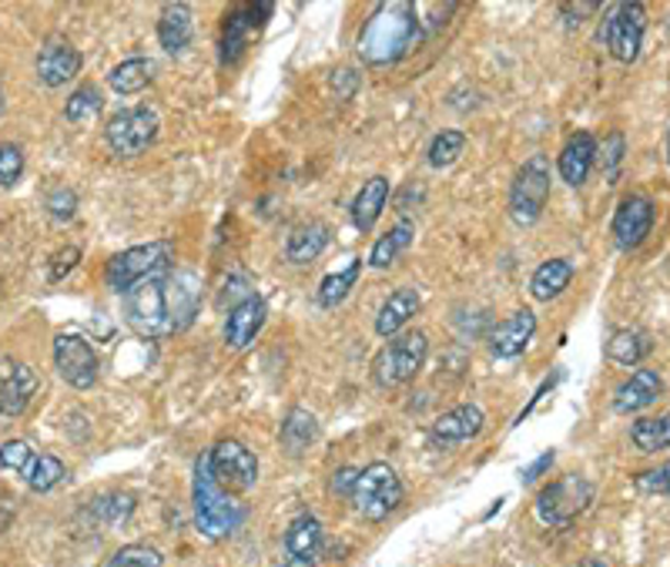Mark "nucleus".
Listing matches in <instances>:
<instances>
[{"mask_svg":"<svg viewBox=\"0 0 670 567\" xmlns=\"http://www.w3.org/2000/svg\"><path fill=\"white\" fill-rule=\"evenodd\" d=\"M125 323L145 339H164L192 326L198 313V279L188 273H164L138 282L122 296Z\"/></svg>","mask_w":670,"mask_h":567,"instance_id":"nucleus-1","label":"nucleus"},{"mask_svg":"<svg viewBox=\"0 0 670 567\" xmlns=\"http://www.w3.org/2000/svg\"><path fill=\"white\" fill-rule=\"evenodd\" d=\"M419 40V11L409 0H385L376 4L359 31V58L369 68H385L403 61Z\"/></svg>","mask_w":670,"mask_h":567,"instance_id":"nucleus-2","label":"nucleus"},{"mask_svg":"<svg viewBox=\"0 0 670 567\" xmlns=\"http://www.w3.org/2000/svg\"><path fill=\"white\" fill-rule=\"evenodd\" d=\"M192 504H195V528L208 541L229 537L242 524V504L232 500V494L221 487L211 474L208 453L195 460V481H192Z\"/></svg>","mask_w":670,"mask_h":567,"instance_id":"nucleus-3","label":"nucleus"},{"mask_svg":"<svg viewBox=\"0 0 670 567\" xmlns=\"http://www.w3.org/2000/svg\"><path fill=\"white\" fill-rule=\"evenodd\" d=\"M426 356H429V336L426 333L413 329V333L393 336L372 359V380L382 390L403 386V383L416 380V373L426 363Z\"/></svg>","mask_w":670,"mask_h":567,"instance_id":"nucleus-4","label":"nucleus"},{"mask_svg":"<svg viewBox=\"0 0 670 567\" xmlns=\"http://www.w3.org/2000/svg\"><path fill=\"white\" fill-rule=\"evenodd\" d=\"M172 259H175V248L172 242H148V245H135V248H125L118 252L115 259L107 263V286L115 289L118 296H125L128 289H135L138 282L145 279H154V276H164L172 269Z\"/></svg>","mask_w":670,"mask_h":567,"instance_id":"nucleus-5","label":"nucleus"},{"mask_svg":"<svg viewBox=\"0 0 670 567\" xmlns=\"http://www.w3.org/2000/svg\"><path fill=\"white\" fill-rule=\"evenodd\" d=\"M403 497L406 490H403L400 474L389 467V463H369L366 471H359V481L349 500L366 521H385L389 513L400 510Z\"/></svg>","mask_w":670,"mask_h":567,"instance_id":"nucleus-6","label":"nucleus"},{"mask_svg":"<svg viewBox=\"0 0 670 567\" xmlns=\"http://www.w3.org/2000/svg\"><path fill=\"white\" fill-rule=\"evenodd\" d=\"M597 487L580 477V474H567L561 481H553L540 490L536 497V518L546 528H570L580 513H587V507L593 504Z\"/></svg>","mask_w":670,"mask_h":567,"instance_id":"nucleus-7","label":"nucleus"},{"mask_svg":"<svg viewBox=\"0 0 670 567\" xmlns=\"http://www.w3.org/2000/svg\"><path fill=\"white\" fill-rule=\"evenodd\" d=\"M0 467L4 471H18L24 477V484L37 494H47L58 484H65L68 467L50 453H37L27 440H8L0 447Z\"/></svg>","mask_w":670,"mask_h":567,"instance_id":"nucleus-8","label":"nucleus"},{"mask_svg":"<svg viewBox=\"0 0 670 567\" xmlns=\"http://www.w3.org/2000/svg\"><path fill=\"white\" fill-rule=\"evenodd\" d=\"M550 201V165L543 154L527 159L510 185V219L517 225H533Z\"/></svg>","mask_w":670,"mask_h":567,"instance_id":"nucleus-9","label":"nucleus"},{"mask_svg":"<svg viewBox=\"0 0 670 567\" xmlns=\"http://www.w3.org/2000/svg\"><path fill=\"white\" fill-rule=\"evenodd\" d=\"M644 31H647V11L637 0H627V4H617L607 21L600 37L607 40V50L621 65H634L640 58V44H644Z\"/></svg>","mask_w":670,"mask_h":567,"instance_id":"nucleus-10","label":"nucleus"},{"mask_svg":"<svg viewBox=\"0 0 670 567\" xmlns=\"http://www.w3.org/2000/svg\"><path fill=\"white\" fill-rule=\"evenodd\" d=\"M272 4L268 0H255V4H235L226 14V24H221V65H239L242 55L249 50V44L258 37V31L265 27V21L272 18Z\"/></svg>","mask_w":670,"mask_h":567,"instance_id":"nucleus-11","label":"nucleus"},{"mask_svg":"<svg viewBox=\"0 0 670 567\" xmlns=\"http://www.w3.org/2000/svg\"><path fill=\"white\" fill-rule=\"evenodd\" d=\"M54 367H58L61 380L74 390H91L101 377V359L94 346L78 333L54 336Z\"/></svg>","mask_w":670,"mask_h":567,"instance_id":"nucleus-12","label":"nucleus"},{"mask_svg":"<svg viewBox=\"0 0 670 567\" xmlns=\"http://www.w3.org/2000/svg\"><path fill=\"white\" fill-rule=\"evenodd\" d=\"M158 138V115L151 108H125L104 128L107 148L122 154V159H135V154L148 151Z\"/></svg>","mask_w":670,"mask_h":567,"instance_id":"nucleus-13","label":"nucleus"},{"mask_svg":"<svg viewBox=\"0 0 670 567\" xmlns=\"http://www.w3.org/2000/svg\"><path fill=\"white\" fill-rule=\"evenodd\" d=\"M208 463L226 490H252L258 484V460L242 440H218L208 450Z\"/></svg>","mask_w":670,"mask_h":567,"instance_id":"nucleus-14","label":"nucleus"},{"mask_svg":"<svg viewBox=\"0 0 670 567\" xmlns=\"http://www.w3.org/2000/svg\"><path fill=\"white\" fill-rule=\"evenodd\" d=\"M37 373L27 363H14V359H0V427L18 420L31 400L37 396Z\"/></svg>","mask_w":670,"mask_h":567,"instance_id":"nucleus-15","label":"nucleus"},{"mask_svg":"<svg viewBox=\"0 0 670 567\" xmlns=\"http://www.w3.org/2000/svg\"><path fill=\"white\" fill-rule=\"evenodd\" d=\"M610 229H613V239H617V245L624 252L640 248L654 229V201L647 195H627L617 205V212H613Z\"/></svg>","mask_w":670,"mask_h":567,"instance_id":"nucleus-16","label":"nucleus"},{"mask_svg":"<svg viewBox=\"0 0 670 567\" xmlns=\"http://www.w3.org/2000/svg\"><path fill=\"white\" fill-rule=\"evenodd\" d=\"M81 71V55L78 47L65 37H50L37 50V81L44 88H61Z\"/></svg>","mask_w":670,"mask_h":567,"instance_id":"nucleus-17","label":"nucleus"},{"mask_svg":"<svg viewBox=\"0 0 670 567\" xmlns=\"http://www.w3.org/2000/svg\"><path fill=\"white\" fill-rule=\"evenodd\" d=\"M486 427V417L476 403H460L453 409H446V414L432 424L429 437L436 447H457V443H470L473 437H480Z\"/></svg>","mask_w":670,"mask_h":567,"instance_id":"nucleus-18","label":"nucleus"},{"mask_svg":"<svg viewBox=\"0 0 670 567\" xmlns=\"http://www.w3.org/2000/svg\"><path fill=\"white\" fill-rule=\"evenodd\" d=\"M265 316H268L265 299L255 296V292H249L245 299H239V302L229 309V316H226V343H229L232 349H245V346L255 343V336L262 333Z\"/></svg>","mask_w":670,"mask_h":567,"instance_id":"nucleus-19","label":"nucleus"},{"mask_svg":"<svg viewBox=\"0 0 670 567\" xmlns=\"http://www.w3.org/2000/svg\"><path fill=\"white\" fill-rule=\"evenodd\" d=\"M663 393V380L657 370H634L617 390H613V414H640L650 403H657V396Z\"/></svg>","mask_w":670,"mask_h":567,"instance_id":"nucleus-20","label":"nucleus"},{"mask_svg":"<svg viewBox=\"0 0 670 567\" xmlns=\"http://www.w3.org/2000/svg\"><path fill=\"white\" fill-rule=\"evenodd\" d=\"M533 333H536V316L530 313V309H517L510 320H503L489 333V352L496 359H513L530 346Z\"/></svg>","mask_w":670,"mask_h":567,"instance_id":"nucleus-21","label":"nucleus"},{"mask_svg":"<svg viewBox=\"0 0 670 567\" xmlns=\"http://www.w3.org/2000/svg\"><path fill=\"white\" fill-rule=\"evenodd\" d=\"M597 165V138L590 131H577L570 135V141L564 144L561 151V162H556V169H561V178L574 188H580L590 175V169Z\"/></svg>","mask_w":670,"mask_h":567,"instance_id":"nucleus-22","label":"nucleus"},{"mask_svg":"<svg viewBox=\"0 0 670 567\" xmlns=\"http://www.w3.org/2000/svg\"><path fill=\"white\" fill-rule=\"evenodd\" d=\"M419 292L416 289H396L393 296H389L379 309V316H376V333L385 336V339H393L416 313H419Z\"/></svg>","mask_w":670,"mask_h":567,"instance_id":"nucleus-23","label":"nucleus"},{"mask_svg":"<svg viewBox=\"0 0 670 567\" xmlns=\"http://www.w3.org/2000/svg\"><path fill=\"white\" fill-rule=\"evenodd\" d=\"M195 24H192V8L188 4H164L158 18V40L168 55H182L192 44Z\"/></svg>","mask_w":670,"mask_h":567,"instance_id":"nucleus-24","label":"nucleus"},{"mask_svg":"<svg viewBox=\"0 0 670 567\" xmlns=\"http://www.w3.org/2000/svg\"><path fill=\"white\" fill-rule=\"evenodd\" d=\"M325 245H328V225L325 222H302L299 229H292V235L286 242V259L292 266H309L325 252Z\"/></svg>","mask_w":670,"mask_h":567,"instance_id":"nucleus-25","label":"nucleus"},{"mask_svg":"<svg viewBox=\"0 0 670 567\" xmlns=\"http://www.w3.org/2000/svg\"><path fill=\"white\" fill-rule=\"evenodd\" d=\"M385 201H389V178H382V175L369 178L359 188V195L353 198V225L359 232H372V225L379 222V216L385 209Z\"/></svg>","mask_w":670,"mask_h":567,"instance_id":"nucleus-26","label":"nucleus"},{"mask_svg":"<svg viewBox=\"0 0 670 567\" xmlns=\"http://www.w3.org/2000/svg\"><path fill=\"white\" fill-rule=\"evenodd\" d=\"M570 282H574V266L567 259H546L536 266V273L530 279V296L536 302H550L556 296H564Z\"/></svg>","mask_w":670,"mask_h":567,"instance_id":"nucleus-27","label":"nucleus"},{"mask_svg":"<svg viewBox=\"0 0 670 567\" xmlns=\"http://www.w3.org/2000/svg\"><path fill=\"white\" fill-rule=\"evenodd\" d=\"M654 352V339L644 329H617L607 339V359L621 367H637Z\"/></svg>","mask_w":670,"mask_h":567,"instance_id":"nucleus-28","label":"nucleus"},{"mask_svg":"<svg viewBox=\"0 0 670 567\" xmlns=\"http://www.w3.org/2000/svg\"><path fill=\"white\" fill-rule=\"evenodd\" d=\"M278 440H282V450H286V453L299 456V453H305V450L319 440V420L309 414V409L296 406V409H289V414H286L282 433H278Z\"/></svg>","mask_w":670,"mask_h":567,"instance_id":"nucleus-29","label":"nucleus"},{"mask_svg":"<svg viewBox=\"0 0 670 567\" xmlns=\"http://www.w3.org/2000/svg\"><path fill=\"white\" fill-rule=\"evenodd\" d=\"M322 541H325L322 524H319V518H312V513H302V518H296L286 531V551H289V557H299V560L315 564Z\"/></svg>","mask_w":670,"mask_h":567,"instance_id":"nucleus-30","label":"nucleus"},{"mask_svg":"<svg viewBox=\"0 0 670 567\" xmlns=\"http://www.w3.org/2000/svg\"><path fill=\"white\" fill-rule=\"evenodd\" d=\"M413 235H416V225H413L409 219H403L400 225H393V229H389V232L372 245L369 263H372L376 269H389V266H393V263L400 259V252L409 248Z\"/></svg>","mask_w":670,"mask_h":567,"instance_id":"nucleus-31","label":"nucleus"},{"mask_svg":"<svg viewBox=\"0 0 670 567\" xmlns=\"http://www.w3.org/2000/svg\"><path fill=\"white\" fill-rule=\"evenodd\" d=\"M151 78H154V65L148 58H128L107 74V84L118 94H138L151 84Z\"/></svg>","mask_w":670,"mask_h":567,"instance_id":"nucleus-32","label":"nucleus"},{"mask_svg":"<svg viewBox=\"0 0 670 567\" xmlns=\"http://www.w3.org/2000/svg\"><path fill=\"white\" fill-rule=\"evenodd\" d=\"M359 276H362V259H353L346 269L325 276L322 286H319V305H322V309H335V305H339V302L356 289Z\"/></svg>","mask_w":670,"mask_h":567,"instance_id":"nucleus-33","label":"nucleus"},{"mask_svg":"<svg viewBox=\"0 0 670 567\" xmlns=\"http://www.w3.org/2000/svg\"><path fill=\"white\" fill-rule=\"evenodd\" d=\"M631 443L640 450V453H657V450H667L670 447V409L660 417H647V420H637L631 427Z\"/></svg>","mask_w":670,"mask_h":567,"instance_id":"nucleus-34","label":"nucleus"},{"mask_svg":"<svg viewBox=\"0 0 670 567\" xmlns=\"http://www.w3.org/2000/svg\"><path fill=\"white\" fill-rule=\"evenodd\" d=\"M104 108V97L94 84H81L71 97H68V105H65V118L74 121V125H91Z\"/></svg>","mask_w":670,"mask_h":567,"instance_id":"nucleus-35","label":"nucleus"},{"mask_svg":"<svg viewBox=\"0 0 670 567\" xmlns=\"http://www.w3.org/2000/svg\"><path fill=\"white\" fill-rule=\"evenodd\" d=\"M466 148V135L450 128V131H439L432 141H429V151H426V159L432 169H450L453 162H460V154Z\"/></svg>","mask_w":670,"mask_h":567,"instance_id":"nucleus-36","label":"nucleus"},{"mask_svg":"<svg viewBox=\"0 0 670 567\" xmlns=\"http://www.w3.org/2000/svg\"><path fill=\"white\" fill-rule=\"evenodd\" d=\"M624 151H627V141H624L621 131H610V135L603 138V144H597V162H600V169H603V175H607L610 185L617 182V175H621Z\"/></svg>","mask_w":670,"mask_h":567,"instance_id":"nucleus-37","label":"nucleus"},{"mask_svg":"<svg viewBox=\"0 0 670 567\" xmlns=\"http://www.w3.org/2000/svg\"><path fill=\"white\" fill-rule=\"evenodd\" d=\"M135 510V497L128 494H107V497H97L91 513H97V518H104L107 524H122L128 521V513Z\"/></svg>","mask_w":670,"mask_h":567,"instance_id":"nucleus-38","label":"nucleus"},{"mask_svg":"<svg viewBox=\"0 0 670 567\" xmlns=\"http://www.w3.org/2000/svg\"><path fill=\"white\" fill-rule=\"evenodd\" d=\"M107 567H161V554L148 544H128L107 560Z\"/></svg>","mask_w":670,"mask_h":567,"instance_id":"nucleus-39","label":"nucleus"},{"mask_svg":"<svg viewBox=\"0 0 670 567\" xmlns=\"http://www.w3.org/2000/svg\"><path fill=\"white\" fill-rule=\"evenodd\" d=\"M24 175V151L14 141H0V185L14 188Z\"/></svg>","mask_w":670,"mask_h":567,"instance_id":"nucleus-40","label":"nucleus"},{"mask_svg":"<svg viewBox=\"0 0 670 567\" xmlns=\"http://www.w3.org/2000/svg\"><path fill=\"white\" fill-rule=\"evenodd\" d=\"M634 487L647 497H670V460L660 463L654 471H644L634 477Z\"/></svg>","mask_w":670,"mask_h":567,"instance_id":"nucleus-41","label":"nucleus"},{"mask_svg":"<svg viewBox=\"0 0 670 567\" xmlns=\"http://www.w3.org/2000/svg\"><path fill=\"white\" fill-rule=\"evenodd\" d=\"M47 212H50V219H58V222L74 219V212H78V195H74L71 188L58 185V188L47 195Z\"/></svg>","mask_w":670,"mask_h":567,"instance_id":"nucleus-42","label":"nucleus"},{"mask_svg":"<svg viewBox=\"0 0 670 567\" xmlns=\"http://www.w3.org/2000/svg\"><path fill=\"white\" fill-rule=\"evenodd\" d=\"M81 263V248L78 245H68V248H61L58 255H54L50 259V282H61L74 266Z\"/></svg>","mask_w":670,"mask_h":567,"instance_id":"nucleus-43","label":"nucleus"},{"mask_svg":"<svg viewBox=\"0 0 670 567\" xmlns=\"http://www.w3.org/2000/svg\"><path fill=\"white\" fill-rule=\"evenodd\" d=\"M356 481H359V471H356V467H339V471L332 474V481H328V494H335V497H353Z\"/></svg>","mask_w":670,"mask_h":567,"instance_id":"nucleus-44","label":"nucleus"},{"mask_svg":"<svg viewBox=\"0 0 670 567\" xmlns=\"http://www.w3.org/2000/svg\"><path fill=\"white\" fill-rule=\"evenodd\" d=\"M590 14H597V4H590V0H580V4H561V18L567 27H580Z\"/></svg>","mask_w":670,"mask_h":567,"instance_id":"nucleus-45","label":"nucleus"},{"mask_svg":"<svg viewBox=\"0 0 670 567\" xmlns=\"http://www.w3.org/2000/svg\"><path fill=\"white\" fill-rule=\"evenodd\" d=\"M553 460H556V453H553V450H546V453H543L536 463H530V467L523 471V477H520V481H523V484H533L540 474H546V471L553 467Z\"/></svg>","mask_w":670,"mask_h":567,"instance_id":"nucleus-46","label":"nucleus"},{"mask_svg":"<svg viewBox=\"0 0 670 567\" xmlns=\"http://www.w3.org/2000/svg\"><path fill=\"white\" fill-rule=\"evenodd\" d=\"M282 567H312V560H299V557H286Z\"/></svg>","mask_w":670,"mask_h":567,"instance_id":"nucleus-47","label":"nucleus"},{"mask_svg":"<svg viewBox=\"0 0 670 567\" xmlns=\"http://www.w3.org/2000/svg\"><path fill=\"white\" fill-rule=\"evenodd\" d=\"M577 567H607V560H603V557H587V560L577 564Z\"/></svg>","mask_w":670,"mask_h":567,"instance_id":"nucleus-48","label":"nucleus"},{"mask_svg":"<svg viewBox=\"0 0 670 567\" xmlns=\"http://www.w3.org/2000/svg\"><path fill=\"white\" fill-rule=\"evenodd\" d=\"M0 115H4V94H0Z\"/></svg>","mask_w":670,"mask_h":567,"instance_id":"nucleus-49","label":"nucleus"},{"mask_svg":"<svg viewBox=\"0 0 670 567\" xmlns=\"http://www.w3.org/2000/svg\"><path fill=\"white\" fill-rule=\"evenodd\" d=\"M667 162H670V135H667Z\"/></svg>","mask_w":670,"mask_h":567,"instance_id":"nucleus-50","label":"nucleus"},{"mask_svg":"<svg viewBox=\"0 0 670 567\" xmlns=\"http://www.w3.org/2000/svg\"><path fill=\"white\" fill-rule=\"evenodd\" d=\"M667 40H670V21H667Z\"/></svg>","mask_w":670,"mask_h":567,"instance_id":"nucleus-51","label":"nucleus"}]
</instances>
